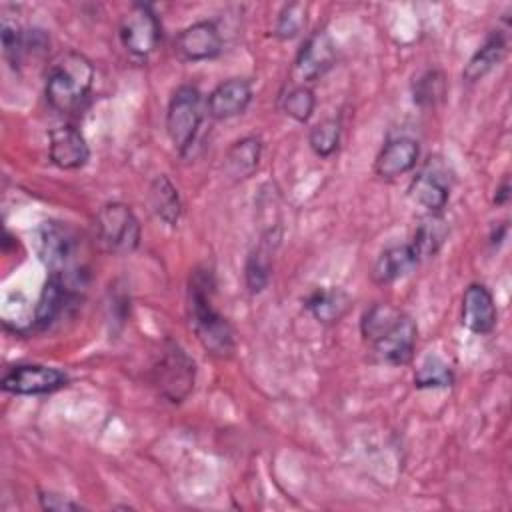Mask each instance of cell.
Masks as SVG:
<instances>
[{"instance_id":"6da1fadb","label":"cell","mask_w":512,"mask_h":512,"mask_svg":"<svg viewBox=\"0 0 512 512\" xmlns=\"http://www.w3.org/2000/svg\"><path fill=\"white\" fill-rule=\"evenodd\" d=\"M212 288H214V282L210 272L196 270L190 276V288H188L190 322L204 350H208L212 356L228 358L236 348L234 330L228 324V320L214 310Z\"/></svg>"},{"instance_id":"7a4b0ae2","label":"cell","mask_w":512,"mask_h":512,"mask_svg":"<svg viewBox=\"0 0 512 512\" xmlns=\"http://www.w3.org/2000/svg\"><path fill=\"white\" fill-rule=\"evenodd\" d=\"M94 84V66L80 52L58 56L46 76L44 96L52 110L70 114L82 106Z\"/></svg>"},{"instance_id":"3957f363","label":"cell","mask_w":512,"mask_h":512,"mask_svg":"<svg viewBox=\"0 0 512 512\" xmlns=\"http://www.w3.org/2000/svg\"><path fill=\"white\" fill-rule=\"evenodd\" d=\"M152 380L168 402L178 404L186 400L194 388L196 364L180 344L164 340L152 368Z\"/></svg>"},{"instance_id":"277c9868","label":"cell","mask_w":512,"mask_h":512,"mask_svg":"<svg viewBox=\"0 0 512 512\" xmlns=\"http://www.w3.org/2000/svg\"><path fill=\"white\" fill-rule=\"evenodd\" d=\"M202 118V96L198 88L190 84L176 88L166 110V132L178 152L184 154L194 144Z\"/></svg>"},{"instance_id":"5b68a950","label":"cell","mask_w":512,"mask_h":512,"mask_svg":"<svg viewBox=\"0 0 512 512\" xmlns=\"http://www.w3.org/2000/svg\"><path fill=\"white\" fill-rule=\"evenodd\" d=\"M36 252L50 268V274L84 276V272L74 266L76 236L68 226L54 220L42 222L36 230Z\"/></svg>"},{"instance_id":"8992f818","label":"cell","mask_w":512,"mask_h":512,"mask_svg":"<svg viewBox=\"0 0 512 512\" xmlns=\"http://www.w3.org/2000/svg\"><path fill=\"white\" fill-rule=\"evenodd\" d=\"M96 232L100 242L114 252H132L140 244V222L122 202H110L98 210Z\"/></svg>"},{"instance_id":"52a82bcc","label":"cell","mask_w":512,"mask_h":512,"mask_svg":"<svg viewBox=\"0 0 512 512\" xmlns=\"http://www.w3.org/2000/svg\"><path fill=\"white\" fill-rule=\"evenodd\" d=\"M82 286L84 282L50 274L34 308V324L46 330L68 316L80 298Z\"/></svg>"},{"instance_id":"ba28073f","label":"cell","mask_w":512,"mask_h":512,"mask_svg":"<svg viewBox=\"0 0 512 512\" xmlns=\"http://www.w3.org/2000/svg\"><path fill=\"white\" fill-rule=\"evenodd\" d=\"M118 36L122 46L138 56L144 58L152 54L160 42V22L148 4H134L120 20Z\"/></svg>"},{"instance_id":"9c48e42d","label":"cell","mask_w":512,"mask_h":512,"mask_svg":"<svg viewBox=\"0 0 512 512\" xmlns=\"http://www.w3.org/2000/svg\"><path fill=\"white\" fill-rule=\"evenodd\" d=\"M68 384V376L52 366L18 364L2 376V390L16 396L52 394Z\"/></svg>"},{"instance_id":"30bf717a","label":"cell","mask_w":512,"mask_h":512,"mask_svg":"<svg viewBox=\"0 0 512 512\" xmlns=\"http://www.w3.org/2000/svg\"><path fill=\"white\" fill-rule=\"evenodd\" d=\"M408 196L430 214H440L450 198V176L446 166L438 158H430L412 178Z\"/></svg>"},{"instance_id":"8fae6325","label":"cell","mask_w":512,"mask_h":512,"mask_svg":"<svg viewBox=\"0 0 512 512\" xmlns=\"http://www.w3.org/2000/svg\"><path fill=\"white\" fill-rule=\"evenodd\" d=\"M336 60V46L330 38L328 32L318 30L312 32L304 44L300 46L296 58H294V66H292V78L298 84L312 82L316 78H320L324 72H328L332 68Z\"/></svg>"},{"instance_id":"7c38bea8","label":"cell","mask_w":512,"mask_h":512,"mask_svg":"<svg viewBox=\"0 0 512 512\" xmlns=\"http://www.w3.org/2000/svg\"><path fill=\"white\" fill-rule=\"evenodd\" d=\"M416 324L410 316L400 314V318L376 340L372 342L378 358L392 366H404L412 360L416 348Z\"/></svg>"},{"instance_id":"4fadbf2b","label":"cell","mask_w":512,"mask_h":512,"mask_svg":"<svg viewBox=\"0 0 512 512\" xmlns=\"http://www.w3.org/2000/svg\"><path fill=\"white\" fill-rule=\"evenodd\" d=\"M174 50L182 60L188 62H200L216 58L222 52V36L214 22L200 20L184 28L176 40Z\"/></svg>"},{"instance_id":"5bb4252c","label":"cell","mask_w":512,"mask_h":512,"mask_svg":"<svg viewBox=\"0 0 512 512\" xmlns=\"http://www.w3.org/2000/svg\"><path fill=\"white\" fill-rule=\"evenodd\" d=\"M48 138V154L58 168L76 170L88 162L90 148L76 126H56Z\"/></svg>"},{"instance_id":"9a60e30c","label":"cell","mask_w":512,"mask_h":512,"mask_svg":"<svg viewBox=\"0 0 512 512\" xmlns=\"http://www.w3.org/2000/svg\"><path fill=\"white\" fill-rule=\"evenodd\" d=\"M252 102V86L244 78H230L218 84L206 102V110L214 120H228L242 114Z\"/></svg>"},{"instance_id":"2e32d148","label":"cell","mask_w":512,"mask_h":512,"mask_svg":"<svg viewBox=\"0 0 512 512\" xmlns=\"http://www.w3.org/2000/svg\"><path fill=\"white\" fill-rule=\"evenodd\" d=\"M496 304L484 284H470L462 296V324L474 334H488L496 326Z\"/></svg>"},{"instance_id":"e0dca14e","label":"cell","mask_w":512,"mask_h":512,"mask_svg":"<svg viewBox=\"0 0 512 512\" xmlns=\"http://www.w3.org/2000/svg\"><path fill=\"white\" fill-rule=\"evenodd\" d=\"M420 156V146L408 136L388 140L376 156L374 170L380 178H396L410 172Z\"/></svg>"},{"instance_id":"ac0fdd59","label":"cell","mask_w":512,"mask_h":512,"mask_svg":"<svg viewBox=\"0 0 512 512\" xmlns=\"http://www.w3.org/2000/svg\"><path fill=\"white\" fill-rule=\"evenodd\" d=\"M280 242V230L264 232L260 244L248 254L244 266V280L252 294L262 292L270 282L272 272V252Z\"/></svg>"},{"instance_id":"d6986e66","label":"cell","mask_w":512,"mask_h":512,"mask_svg":"<svg viewBox=\"0 0 512 512\" xmlns=\"http://www.w3.org/2000/svg\"><path fill=\"white\" fill-rule=\"evenodd\" d=\"M418 262L420 260L410 244H392L376 258L372 266V280L376 284H390L406 276Z\"/></svg>"},{"instance_id":"ffe728a7","label":"cell","mask_w":512,"mask_h":512,"mask_svg":"<svg viewBox=\"0 0 512 512\" xmlns=\"http://www.w3.org/2000/svg\"><path fill=\"white\" fill-rule=\"evenodd\" d=\"M262 156V142L256 136H246L238 142H234L224 156V172L228 174L230 180L240 182L250 178Z\"/></svg>"},{"instance_id":"44dd1931","label":"cell","mask_w":512,"mask_h":512,"mask_svg":"<svg viewBox=\"0 0 512 512\" xmlns=\"http://www.w3.org/2000/svg\"><path fill=\"white\" fill-rule=\"evenodd\" d=\"M350 296L340 288H314L304 298V308L322 324L338 322L350 310Z\"/></svg>"},{"instance_id":"7402d4cb","label":"cell","mask_w":512,"mask_h":512,"mask_svg":"<svg viewBox=\"0 0 512 512\" xmlns=\"http://www.w3.org/2000/svg\"><path fill=\"white\" fill-rule=\"evenodd\" d=\"M148 204L150 210L168 226H176L182 216V200L176 186L168 176L158 174L148 186Z\"/></svg>"},{"instance_id":"603a6c76","label":"cell","mask_w":512,"mask_h":512,"mask_svg":"<svg viewBox=\"0 0 512 512\" xmlns=\"http://www.w3.org/2000/svg\"><path fill=\"white\" fill-rule=\"evenodd\" d=\"M448 234H450L448 222L440 214H428L416 226L410 246L416 252L418 260L430 258L444 246Z\"/></svg>"},{"instance_id":"cb8c5ba5","label":"cell","mask_w":512,"mask_h":512,"mask_svg":"<svg viewBox=\"0 0 512 512\" xmlns=\"http://www.w3.org/2000/svg\"><path fill=\"white\" fill-rule=\"evenodd\" d=\"M506 52V40L500 32H492L486 42L472 54L464 68V78L468 82H478L482 80L494 66L500 64Z\"/></svg>"},{"instance_id":"d4e9b609","label":"cell","mask_w":512,"mask_h":512,"mask_svg":"<svg viewBox=\"0 0 512 512\" xmlns=\"http://www.w3.org/2000/svg\"><path fill=\"white\" fill-rule=\"evenodd\" d=\"M402 312H398L396 308H392L390 304H374L372 308H368L360 320V330L362 336L368 342H376L398 318Z\"/></svg>"},{"instance_id":"484cf974","label":"cell","mask_w":512,"mask_h":512,"mask_svg":"<svg viewBox=\"0 0 512 512\" xmlns=\"http://www.w3.org/2000/svg\"><path fill=\"white\" fill-rule=\"evenodd\" d=\"M454 382L450 366L438 356H428L414 374L416 388H448Z\"/></svg>"},{"instance_id":"4316f807","label":"cell","mask_w":512,"mask_h":512,"mask_svg":"<svg viewBox=\"0 0 512 512\" xmlns=\"http://www.w3.org/2000/svg\"><path fill=\"white\" fill-rule=\"evenodd\" d=\"M316 106V98L314 92L304 86V84H296L292 86L284 96H282V110L296 122H308L312 112Z\"/></svg>"},{"instance_id":"83f0119b","label":"cell","mask_w":512,"mask_h":512,"mask_svg":"<svg viewBox=\"0 0 512 512\" xmlns=\"http://www.w3.org/2000/svg\"><path fill=\"white\" fill-rule=\"evenodd\" d=\"M308 142H310V148L316 156H320V158L332 156L338 148V142H340V122L332 120V118L318 122L310 130Z\"/></svg>"},{"instance_id":"f1b7e54d","label":"cell","mask_w":512,"mask_h":512,"mask_svg":"<svg viewBox=\"0 0 512 512\" xmlns=\"http://www.w3.org/2000/svg\"><path fill=\"white\" fill-rule=\"evenodd\" d=\"M306 16H308V6L304 2L286 4L276 18L274 34L282 40H290V38L298 36L302 32V28L306 26Z\"/></svg>"},{"instance_id":"f546056e","label":"cell","mask_w":512,"mask_h":512,"mask_svg":"<svg viewBox=\"0 0 512 512\" xmlns=\"http://www.w3.org/2000/svg\"><path fill=\"white\" fill-rule=\"evenodd\" d=\"M444 88V76L438 70H428L414 82V102L418 106H434L442 100Z\"/></svg>"},{"instance_id":"4dcf8cb0","label":"cell","mask_w":512,"mask_h":512,"mask_svg":"<svg viewBox=\"0 0 512 512\" xmlns=\"http://www.w3.org/2000/svg\"><path fill=\"white\" fill-rule=\"evenodd\" d=\"M2 48H4V56L6 60L18 68L22 64V60L28 56L26 50V30L18 28L16 24L10 22H2Z\"/></svg>"},{"instance_id":"1f68e13d","label":"cell","mask_w":512,"mask_h":512,"mask_svg":"<svg viewBox=\"0 0 512 512\" xmlns=\"http://www.w3.org/2000/svg\"><path fill=\"white\" fill-rule=\"evenodd\" d=\"M40 504L44 510H52V512H66V510H80L82 506L74 500H68L56 492H40Z\"/></svg>"},{"instance_id":"d6a6232c","label":"cell","mask_w":512,"mask_h":512,"mask_svg":"<svg viewBox=\"0 0 512 512\" xmlns=\"http://www.w3.org/2000/svg\"><path fill=\"white\" fill-rule=\"evenodd\" d=\"M508 200H510V180H508V178H504V180H502V184L496 188L494 202H496L498 206H504Z\"/></svg>"}]
</instances>
